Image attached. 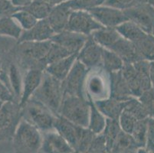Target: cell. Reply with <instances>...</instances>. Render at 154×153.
<instances>
[{"label": "cell", "mask_w": 154, "mask_h": 153, "mask_svg": "<svg viewBox=\"0 0 154 153\" xmlns=\"http://www.w3.org/2000/svg\"><path fill=\"white\" fill-rule=\"evenodd\" d=\"M51 45V41L16 43L8 55L24 72L31 69L45 71V58Z\"/></svg>", "instance_id": "cell-1"}, {"label": "cell", "mask_w": 154, "mask_h": 153, "mask_svg": "<svg viewBox=\"0 0 154 153\" xmlns=\"http://www.w3.org/2000/svg\"><path fill=\"white\" fill-rule=\"evenodd\" d=\"M63 98L62 81L44 71L41 84L31 99L42 103L58 116Z\"/></svg>", "instance_id": "cell-2"}, {"label": "cell", "mask_w": 154, "mask_h": 153, "mask_svg": "<svg viewBox=\"0 0 154 153\" xmlns=\"http://www.w3.org/2000/svg\"><path fill=\"white\" fill-rule=\"evenodd\" d=\"M12 142L15 153H38L42 144V133L22 119Z\"/></svg>", "instance_id": "cell-3"}, {"label": "cell", "mask_w": 154, "mask_h": 153, "mask_svg": "<svg viewBox=\"0 0 154 153\" xmlns=\"http://www.w3.org/2000/svg\"><path fill=\"white\" fill-rule=\"evenodd\" d=\"M85 94L94 102L110 96V75L102 66L89 69L85 82Z\"/></svg>", "instance_id": "cell-4"}, {"label": "cell", "mask_w": 154, "mask_h": 153, "mask_svg": "<svg viewBox=\"0 0 154 153\" xmlns=\"http://www.w3.org/2000/svg\"><path fill=\"white\" fill-rule=\"evenodd\" d=\"M22 119L42 133L54 130L57 115L42 103L31 99L22 107Z\"/></svg>", "instance_id": "cell-5"}, {"label": "cell", "mask_w": 154, "mask_h": 153, "mask_svg": "<svg viewBox=\"0 0 154 153\" xmlns=\"http://www.w3.org/2000/svg\"><path fill=\"white\" fill-rule=\"evenodd\" d=\"M90 109V101L86 97L64 96L58 116H63L75 124L88 128Z\"/></svg>", "instance_id": "cell-6"}, {"label": "cell", "mask_w": 154, "mask_h": 153, "mask_svg": "<svg viewBox=\"0 0 154 153\" xmlns=\"http://www.w3.org/2000/svg\"><path fill=\"white\" fill-rule=\"evenodd\" d=\"M22 114V107L17 102L3 103L0 109V142L12 141Z\"/></svg>", "instance_id": "cell-7"}, {"label": "cell", "mask_w": 154, "mask_h": 153, "mask_svg": "<svg viewBox=\"0 0 154 153\" xmlns=\"http://www.w3.org/2000/svg\"><path fill=\"white\" fill-rule=\"evenodd\" d=\"M89 69L77 60L66 78L62 81L64 96L86 97L85 94V82Z\"/></svg>", "instance_id": "cell-8"}, {"label": "cell", "mask_w": 154, "mask_h": 153, "mask_svg": "<svg viewBox=\"0 0 154 153\" xmlns=\"http://www.w3.org/2000/svg\"><path fill=\"white\" fill-rule=\"evenodd\" d=\"M101 28L103 26L88 11L76 10L71 12L67 30L91 36L94 31Z\"/></svg>", "instance_id": "cell-9"}, {"label": "cell", "mask_w": 154, "mask_h": 153, "mask_svg": "<svg viewBox=\"0 0 154 153\" xmlns=\"http://www.w3.org/2000/svg\"><path fill=\"white\" fill-rule=\"evenodd\" d=\"M124 12L128 21L134 22L146 33L152 34L154 28V7L149 2L129 8Z\"/></svg>", "instance_id": "cell-10"}, {"label": "cell", "mask_w": 154, "mask_h": 153, "mask_svg": "<svg viewBox=\"0 0 154 153\" xmlns=\"http://www.w3.org/2000/svg\"><path fill=\"white\" fill-rule=\"evenodd\" d=\"M88 12L100 25L105 28H114L128 21L124 11L107 5H100Z\"/></svg>", "instance_id": "cell-11"}, {"label": "cell", "mask_w": 154, "mask_h": 153, "mask_svg": "<svg viewBox=\"0 0 154 153\" xmlns=\"http://www.w3.org/2000/svg\"><path fill=\"white\" fill-rule=\"evenodd\" d=\"M85 128L64 118L61 116H58L54 123V129L57 133L66 140L69 145L76 151L79 142Z\"/></svg>", "instance_id": "cell-12"}, {"label": "cell", "mask_w": 154, "mask_h": 153, "mask_svg": "<svg viewBox=\"0 0 154 153\" xmlns=\"http://www.w3.org/2000/svg\"><path fill=\"white\" fill-rule=\"evenodd\" d=\"M103 50V47L97 44L91 36H89L82 48L78 53L77 60L88 69L101 66Z\"/></svg>", "instance_id": "cell-13"}, {"label": "cell", "mask_w": 154, "mask_h": 153, "mask_svg": "<svg viewBox=\"0 0 154 153\" xmlns=\"http://www.w3.org/2000/svg\"><path fill=\"white\" fill-rule=\"evenodd\" d=\"M40 151L42 153H75L69 143L54 130L42 133V144Z\"/></svg>", "instance_id": "cell-14"}, {"label": "cell", "mask_w": 154, "mask_h": 153, "mask_svg": "<svg viewBox=\"0 0 154 153\" xmlns=\"http://www.w3.org/2000/svg\"><path fill=\"white\" fill-rule=\"evenodd\" d=\"M89 36H85L82 34L65 30L60 33L55 34L51 41L55 44L61 45L69 51L71 54L79 52Z\"/></svg>", "instance_id": "cell-15"}, {"label": "cell", "mask_w": 154, "mask_h": 153, "mask_svg": "<svg viewBox=\"0 0 154 153\" xmlns=\"http://www.w3.org/2000/svg\"><path fill=\"white\" fill-rule=\"evenodd\" d=\"M44 71L38 69H31L24 72L22 92L19 104L23 107L39 87L42 81Z\"/></svg>", "instance_id": "cell-16"}, {"label": "cell", "mask_w": 154, "mask_h": 153, "mask_svg": "<svg viewBox=\"0 0 154 153\" xmlns=\"http://www.w3.org/2000/svg\"><path fill=\"white\" fill-rule=\"evenodd\" d=\"M72 12L66 2H61L53 7L47 20L55 34L67 30L70 16Z\"/></svg>", "instance_id": "cell-17"}, {"label": "cell", "mask_w": 154, "mask_h": 153, "mask_svg": "<svg viewBox=\"0 0 154 153\" xmlns=\"http://www.w3.org/2000/svg\"><path fill=\"white\" fill-rule=\"evenodd\" d=\"M55 35L47 19L38 20L34 27L27 31H23L17 43L25 41H45L51 40Z\"/></svg>", "instance_id": "cell-18"}, {"label": "cell", "mask_w": 154, "mask_h": 153, "mask_svg": "<svg viewBox=\"0 0 154 153\" xmlns=\"http://www.w3.org/2000/svg\"><path fill=\"white\" fill-rule=\"evenodd\" d=\"M5 57H7L5 61L6 64V71L9 88L15 96V100L19 103L22 96V83H23L22 71L19 65L8 55V54Z\"/></svg>", "instance_id": "cell-19"}, {"label": "cell", "mask_w": 154, "mask_h": 153, "mask_svg": "<svg viewBox=\"0 0 154 153\" xmlns=\"http://www.w3.org/2000/svg\"><path fill=\"white\" fill-rule=\"evenodd\" d=\"M109 49L122 59L124 64H134L137 61L144 60L135 44L123 37L120 38Z\"/></svg>", "instance_id": "cell-20"}, {"label": "cell", "mask_w": 154, "mask_h": 153, "mask_svg": "<svg viewBox=\"0 0 154 153\" xmlns=\"http://www.w3.org/2000/svg\"><path fill=\"white\" fill-rule=\"evenodd\" d=\"M110 96L120 100H127L133 97L132 93L129 88L122 71L110 73Z\"/></svg>", "instance_id": "cell-21"}, {"label": "cell", "mask_w": 154, "mask_h": 153, "mask_svg": "<svg viewBox=\"0 0 154 153\" xmlns=\"http://www.w3.org/2000/svg\"><path fill=\"white\" fill-rule=\"evenodd\" d=\"M126 101L109 97L94 103L100 113L107 119L119 120L120 116L125 108Z\"/></svg>", "instance_id": "cell-22"}, {"label": "cell", "mask_w": 154, "mask_h": 153, "mask_svg": "<svg viewBox=\"0 0 154 153\" xmlns=\"http://www.w3.org/2000/svg\"><path fill=\"white\" fill-rule=\"evenodd\" d=\"M77 55L78 54H71L68 57H64L56 62L52 63L47 66L45 71L51 74V76L54 77L59 81H63L66 78L74 64L77 61Z\"/></svg>", "instance_id": "cell-23"}, {"label": "cell", "mask_w": 154, "mask_h": 153, "mask_svg": "<svg viewBox=\"0 0 154 153\" xmlns=\"http://www.w3.org/2000/svg\"><path fill=\"white\" fill-rule=\"evenodd\" d=\"M94 40L104 48L109 49L122 37L114 28L103 27L91 34Z\"/></svg>", "instance_id": "cell-24"}, {"label": "cell", "mask_w": 154, "mask_h": 153, "mask_svg": "<svg viewBox=\"0 0 154 153\" xmlns=\"http://www.w3.org/2000/svg\"><path fill=\"white\" fill-rule=\"evenodd\" d=\"M121 71L133 96L137 98L140 96L143 91L134 64H124Z\"/></svg>", "instance_id": "cell-25"}, {"label": "cell", "mask_w": 154, "mask_h": 153, "mask_svg": "<svg viewBox=\"0 0 154 153\" xmlns=\"http://www.w3.org/2000/svg\"><path fill=\"white\" fill-rule=\"evenodd\" d=\"M22 30L18 22L12 16L0 17V37L9 38L17 41L21 37Z\"/></svg>", "instance_id": "cell-26"}, {"label": "cell", "mask_w": 154, "mask_h": 153, "mask_svg": "<svg viewBox=\"0 0 154 153\" xmlns=\"http://www.w3.org/2000/svg\"><path fill=\"white\" fill-rule=\"evenodd\" d=\"M89 101H90L91 109L88 128L94 134L100 135L104 130L107 123V118L100 113L93 100L89 99Z\"/></svg>", "instance_id": "cell-27"}, {"label": "cell", "mask_w": 154, "mask_h": 153, "mask_svg": "<svg viewBox=\"0 0 154 153\" xmlns=\"http://www.w3.org/2000/svg\"><path fill=\"white\" fill-rule=\"evenodd\" d=\"M116 29L123 38L133 42L134 44L140 40L146 34H148L131 21L124 22L116 28Z\"/></svg>", "instance_id": "cell-28"}, {"label": "cell", "mask_w": 154, "mask_h": 153, "mask_svg": "<svg viewBox=\"0 0 154 153\" xmlns=\"http://www.w3.org/2000/svg\"><path fill=\"white\" fill-rule=\"evenodd\" d=\"M124 65L123 60L111 50L103 47L101 66L107 72H117L122 70Z\"/></svg>", "instance_id": "cell-29"}, {"label": "cell", "mask_w": 154, "mask_h": 153, "mask_svg": "<svg viewBox=\"0 0 154 153\" xmlns=\"http://www.w3.org/2000/svg\"><path fill=\"white\" fill-rule=\"evenodd\" d=\"M134 44L144 60L154 61V36L152 34H146Z\"/></svg>", "instance_id": "cell-30"}, {"label": "cell", "mask_w": 154, "mask_h": 153, "mask_svg": "<svg viewBox=\"0 0 154 153\" xmlns=\"http://www.w3.org/2000/svg\"><path fill=\"white\" fill-rule=\"evenodd\" d=\"M53 5L42 0H34L32 3L27 6L23 7V9L30 12L38 20H42L47 19L51 13Z\"/></svg>", "instance_id": "cell-31"}, {"label": "cell", "mask_w": 154, "mask_h": 153, "mask_svg": "<svg viewBox=\"0 0 154 153\" xmlns=\"http://www.w3.org/2000/svg\"><path fill=\"white\" fill-rule=\"evenodd\" d=\"M121 131L122 130L120 128L118 120L107 119L106 126H105V129L102 134L103 135V136L106 139L107 147L110 150H112L113 148V145Z\"/></svg>", "instance_id": "cell-32"}, {"label": "cell", "mask_w": 154, "mask_h": 153, "mask_svg": "<svg viewBox=\"0 0 154 153\" xmlns=\"http://www.w3.org/2000/svg\"><path fill=\"white\" fill-rule=\"evenodd\" d=\"M134 65L137 70L143 91L145 92L151 89L152 84L149 78V61L146 60H142L134 63Z\"/></svg>", "instance_id": "cell-33"}, {"label": "cell", "mask_w": 154, "mask_h": 153, "mask_svg": "<svg viewBox=\"0 0 154 153\" xmlns=\"http://www.w3.org/2000/svg\"><path fill=\"white\" fill-rule=\"evenodd\" d=\"M124 110L132 115L136 120H140L149 118L143 105L137 97H131L126 101V106Z\"/></svg>", "instance_id": "cell-34"}, {"label": "cell", "mask_w": 154, "mask_h": 153, "mask_svg": "<svg viewBox=\"0 0 154 153\" xmlns=\"http://www.w3.org/2000/svg\"><path fill=\"white\" fill-rule=\"evenodd\" d=\"M148 119L137 120L135 123L131 136L135 140L138 146L140 148H145L146 143V136H147Z\"/></svg>", "instance_id": "cell-35"}, {"label": "cell", "mask_w": 154, "mask_h": 153, "mask_svg": "<svg viewBox=\"0 0 154 153\" xmlns=\"http://www.w3.org/2000/svg\"><path fill=\"white\" fill-rule=\"evenodd\" d=\"M11 16L18 22L23 31L29 30L32 27H34L38 21L30 12L22 8L14 12Z\"/></svg>", "instance_id": "cell-36"}, {"label": "cell", "mask_w": 154, "mask_h": 153, "mask_svg": "<svg viewBox=\"0 0 154 153\" xmlns=\"http://www.w3.org/2000/svg\"><path fill=\"white\" fill-rule=\"evenodd\" d=\"M70 55H71V54L67 49L61 47L59 44H55V43L51 41V47H50L49 50H48V53L46 55L44 61L45 68L49 64L59 61V60L64 58V57H68Z\"/></svg>", "instance_id": "cell-37"}, {"label": "cell", "mask_w": 154, "mask_h": 153, "mask_svg": "<svg viewBox=\"0 0 154 153\" xmlns=\"http://www.w3.org/2000/svg\"><path fill=\"white\" fill-rule=\"evenodd\" d=\"M65 2L72 11H89L92 8L104 5L107 0H68Z\"/></svg>", "instance_id": "cell-38"}, {"label": "cell", "mask_w": 154, "mask_h": 153, "mask_svg": "<svg viewBox=\"0 0 154 153\" xmlns=\"http://www.w3.org/2000/svg\"><path fill=\"white\" fill-rule=\"evenodd\" d=\"M128 148H140L135 140L131 134L125 133L122 130L119 134L114 145H113L112 151L113 152L118 150L128 149Z\"/></svg>", "instance_id": "cell-39"}, {"label": "cell", "mask_w": 154, "mask_h": 153, "mask_svg": "<svg viewBox=\"0 0 154 153\" xmlns=\"http://www.w3.org/2000/svg\"><path fill=\"white\" fill-rule=\"evenodd\" d=\"M76 153V152H75ZM83 153H113L112 150L107 147L106 139L103 135H96L94 139V141L85 152Z\"/></svg>", "instance_id": "cell-40"}, {"label": "cell", "mask_w": 154, "mask_h": 153, "mask_svg": "<svg viewBox=\"0 0 154 153\" xmlns=\"http://www.w3.org/2000/svg\"><path fill=\"white\" fill-rule=\"evenodd\" d=\"M138 99L143 105L149 118L154 119V88L143 93Z\"/></svg>", "instance_id": "cell-41"}, {"label": "cell", "mask_w": 154, "mask_h": 153, "mask_svg": "<svg viewBox=\"0 0 154 153\" xmlns=\"http://www.w3.org/2000/svg\"><path fill=\"white\" fill-rule=\"evenodd\" d=\"M145 2H148V0H107L104 5L125 11Z\"/></svg>", "instance_id": "cell-42"}, {"label": "cell", "mask_w": 154, "mask_h": 153, "mask_svg": "<svg viewBox=\"0 0 154 153\" xmlns=\"http://www.w3.org/2000/svg\"><path fill=\"white\" fill-rule=\"evenodd\" d=\"M118 121L121 130L125 133L131 135L137 120H136L132 115L124 109V111L120 116Z\"/></svg>", "instance_id": "cell-43"}, {"label": "cell", "mask_w": 154, "mask_h": 153, "mask_svg": "<svg viewBox=\"0 0 154 153\" xmlns=\"http://www.w3.org/2000/svg\"><path fill=\"white\" fill-rule=\"evenodd\" d=\"M145 148L151 153H154V119H148L147 136Z\"/></svg>", "instance_id": "cell-44"}, {"label": "cell", "mask_w": 154, "mask_h": 153, "mask_svg": "<svg viewBox=\"0 0 154 153\" xmlns=\"http://www.w3.org/2000/svg\"><path fill=\"white\" fill-rule=\"evenodd\" d=\"M19 8L15 6L11 0H0V17L11 16Z\"/></svg>", "instance_id": "cell-45"}, {"label": "cell", "mask_w": 154, "mask_h": 153, "mask_svg": "<svg viewBox=\"0 0 154 153\" xmlns=\"http://www.w3.org/2000/svg\"><path fill=\"white\" fill-rule=\"evenodd\" d=\"M0 101H2L3 103L11 102V101L17 102L15 100V96H14L13 93L10 90V89L1 80H0Z\"/></svg>", "instance_id": "cell-46"}, {"label": "cell", "mask_w": 154, "mask_h": 153, "mask_svg": "<svg viewBox=\"0 0 154 153\" xmlns=\"http://www.w3.org/2000/svg\"><path fill=\"white\" fill-rule=\"evenodd\" d=\"M15 44H12L9 41H5V38L0 37V57L3 58Z\"/></svg>", "instance_id": "cell-47"}, {"label": "cell", "mask_w": 154, "mask_h": 153, "mask_svg": "<svg viewBox=\"0 0 154 153\" xmlns=\"http://www.w3.org/2000/svg\"><path fill=\"white\" fill-rule=\"evenodd\" d=\"M0 80L2 82L5 83L8 86V87L9 88L8 75H7L6 71V64H5V60H3V58H2V57H0Z\"/></svg>", "instance_id": "cell-48"}, {"label": "cell", "mask_w": 154, "mask_h": 153, "mask_svg": "<svg viewBox=\"0 0 154 153\" xmlns=\"http://www.w3.org/2000/svg\"><path fill=\"white\" fill-rule=\"evenodd\" d=\"M149 78L152 87L154 88V61H149Z\"/></svg>", "instance_id": "cell-49"}, {"label": "cell", "mask_w": 154, "mask_h": 153, "mask_svg": "<svg viewBox=\"0 0 154 153\" xmlns=\"http://www.w3.org/2000/svg\"><path fill=\"white\" fill-rule=\"evenodd\" d=\"M139 148H128V149L118 150V151H114L113 153H137Z\"/></svg>", "instance_id": "cell-50"}, {"label": "cell", "mask_w": 154, "mask_h": 153, "mask_svg": "<svg viewBox=\"0 0 154 153\" xmlns=\"http://www.w3.org/2000/svg\"><path fill=\"white\" fill-rule=\"evenodd\" d=\"M42 1H44V2H48V3L51 4V5L54 6V5H57V4L60 3L61 0H42Z\"/></svg>", "instance_id": "cell-51"}, {"label": "cell", "mask_w": 154, "mask_h": 153, "mask_svg": "<svg viewBox=\"0 0 154 153\" xmlns=\"http://www.w3.org/2000/svg\"><path fill=\"white\" fill-rule=\"evenodd\" d=\"M137 153H151L149 152V151H148L145 148H140L138 149V151H137Z\"/></svg>", "instance_id": "cell-52"}, {"label": "cell", "mask_w": 154, "mask_h": 153, "mask_svg": "<svg viewBox=\"0 0 154 153\" xmlns=\"http://www.w3.org/2000/svg\"><path fill=\"white\" fill-rule=\"evenodd\" d=\"M148 2L154 7V0H148Z\"/></svg>", "instance_id": "cell-53"}, {"label": "cell", "mask_w": 154, "mask_h": 153, "mask_svg": "<svg viewBox=\"0 0 154 153\" xmlns=\"http://www.w3.org/2000/svg\"><path fill=\"white\" fill-rule=\"evenodd\" d=\"M3 102H2V101H0V109H1V108H2V105H3Z\"/></svg>", "instance_id": "cell-54"}, {"label": "cell", "mask_w": 154, "mask_h": 153, "mask_svg": "<svg viewBox=\"0 0 154 153\" xmlns=\"http://www.w3.org/2000/svg\"><path fill=\"white\" fill-rule=\"evenodd\" d=\"M152 35L154 36V28H153V30H152Z\"/></svg>", "instance_id": "cell-55"}, {"label": "cell", "mask_w": 154, "mask_h": 153, "mask_svg": "<svg viewBox=\"0 0 154 153\" xmlns=\"http://www.w3.org/2000/svg\"><path fill=\"white\" fill-rule=\"evenodd\" d=\"M65 1H68V0H61V2H65Z\"/></svg>", "instance_id": "cell-56"}, {"label": "cell", "mask_w": 154, "mask_h": 153, "mask_svg": "<svg viewBox=\"0 0 154 153\" xmlns=\"http://www.w3.org/2000/svg\"><path fill=\"white\" fill-rule=\"evenodd\" d=\"M38 153H42V152H41V151H39V152Z\"/></svg>", "instance_id": "cell-57"}]
</instances>
